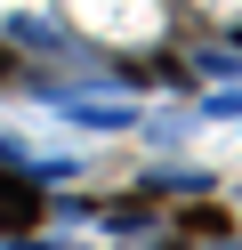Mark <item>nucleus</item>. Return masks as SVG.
<instances>
[{"instance_id": "nucleus-1", "label": "nucleus", "mask_w": 242, "mask_h": 250, "mask_svg": "<svg viewBox=\"0 0 242 250\" xmlns=\"http://www.w3.org/2000/svg\"><path fill=\"white\" fill-rule=\"evenodd\" d=\"M24 226H41V186L0 169V234H24Z\"/></svg>"}]
</instances>
